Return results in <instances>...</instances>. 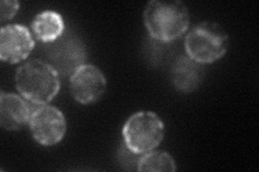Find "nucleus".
<instances>
[{
	"label": "nucleus",
	"mask_w": 259,
	"mask_h": 172,
	"mask_svg": "<svg viewBox=\"0 0 259 172\" xmlns=\"http://www.w3.org/2000/svg\"><path fill=\"white\" fill-rule=\"evenodd\" d=\"M143 20L153 39L169 42L188 30L190 14L187 6L180 0H151L145 7Z\"/></svg>",
	"instance_id": "nucleus-1"
},
{
	"label": "nucleus",
	"mask_w": 259,
	"mask_h": 172,
	"mask_svg": "<svg viewBox=\"0 0 259 172\" xmlns=\"http://www.w3.org/2000/svg\"><path fill=\"white\" fill-rule=\"evenodd\" d=\"M15 86L31 104H48L60 91L59 71L41 60L29 61L16 70Z\"/></svg>",
	"instance_id": "nucleus-2"
},
{
	"label": "nucleus",
	"mask_w": 259,
	"mask_h": 172,
	"mask_svg": "<svg viewBox=\"0 0 259 172\" xmlns=\"http://www.w3.org/2000/svg\"><path fill=\"white\" fill-rule=\"evenodd\" d=\"M229 48V35L221 24L201 22L193 26L185 38V50L188 57L206 65L220 61Z\"/></svg>",
	"instance_id": "nucleus-3"
},
{
	"label": "nucleus",
	"mask_w": 259,
	"mask_h": 172,
	"mask_svg": "<svg viewBox=\"0 0 259 172\" xmlns=\"http://www.w3.org/2000/svg\"><path fill=\"white\" fill-rule=\"evenodd\" d=\"M126 149L143 155L155 150L164 138V123L157 113L139 111L130 117L122 128Z\"/></svg>",
	"instance_id": "nucleus-4"
},
{
	"label": "nucleus",
	"mask_w": 259,
	"mask_h": 172,
	"mask_svg": "<svg viewBox=\"0 0 259 172\" xmlns=\"http://www.w3.org/2000/svg\"><path fill=\"white\" fill-rule=\"evenodd\" d=\"M32 110L28 127L34 140L44 146H52L63 140L67 123L63 112L53 105H36Z\"/></svg>",
	"instance_id": "nucleus-5"
},
{
	"label": "nucleus",
	"mask_w": 259,
	"mask_h": 172,
	"mask_svg": "<svg viewBox=\"0 0 259 172\" xmlns=\"http://www.w3.org/2000/svg\"><path fill=\"white\" fill-rule=\"evenodd\" d=\"M69 88L77 102L91 104L106 93L107 80L100 68L92 64H83L71 73Z\"/></svg>",
	"instance_id": "nucleus-6"
},
{
	"label": "nucleus",
	"mask_w": 259,
	"mask_h": 172,
	"mask_svg": "<svg viewBox=\"0 0 259 172\" xmlns=\"http://www.w3.org/2000/svg\"><path fill=\"white\" fill-rule=\"evenodd\" d=\"M35 47V40L27 27L9 24L0 30V59L9 64L26 60Z\"/></svg>",
	"instance_id": "nucleus-7"
},
{
	"label": "nucleus",
	"mask_w": 259,
	"mask_h": 172,
	"mask_svg": "<svg viewBox=\"0 0 259 172\" xmlns=\"http://www.w3.org/2000/svg\"><path fill=\"white\" fill-rule=\"evenodd\" d=\"M32 109L20 95L2 92L0 94V126L15 132L28 125Z\"/></svg>",
	"instance_id": "nucleus-8"
},
{
	"label": "nucleus",
	"mask_w": 259,
	"mask_h": 172,
	"mask_svg": "<svg viewBox=\"0 0 259 172\" xmlns=\"http://www.w3.org/2000/svg\"><path fill=\"white\" fill-rule=\"evenodd\" d=\"M51 43H53V47L49 53L51 60H53L56 70L69 73L71 76L72 72L83 65V50L78 41L70 38L64 39L62 36Z\"/></svg>",
	"instance_id": "nucleus-9"
},
{
	"label": "nucleus",
	"mask_w": 259,
	"mask_h": 172,
	"mask_svg": "<svg viewBox=\"0 0 259 172\" xmlns=\"http://www.w3.org/2000/svg\"><path fill=\"white\" fill-rule=\"evenodd\" d=\"M203 65L193 61L187 55L181 56L172 67V82L178 91L191 93L200 86L203 80Z\"/></svg>",
	"instance_id": "nucleus-10"
},
{
	"label": "nucleus",
	"mask_w": 259,
	"mask_h": 172,
	"mask_svg": "<svg viewBox=\"0 0 259 172\" xmlns=\"http://www.w3.org/2000/svg\"><path fill=\"white\" fill-rule=\"evenodd\" d=\"M31 30L39 41L51 43L64 35L65 23L60 13L46 10L38 13L32 20Z\"/></svg>",
	"instance_id": "nucleus-11"
},
{
	"label": "nucleus",
	"mask_w": 259,
	"mask_h": 172,
	"mask_svg": "<svg viewBox=\"0 0 259 172\" xmlns=\"http://www.w3.org/2000/svg\"><path fill=\"white\" fill-rule=\"evenodd\" d=\"M176 169V161L172 155L156 149L143 154L137 163V170L142 172H174Z\"/></svg>",
	"instance_id": "nucleus-12"
},
{
	"label": "nucleus",
	"mask_w": 259,
	"mask_h": 172,
	"mask_svg": "<svg viewBox=\"0 0 259 172\" xmlns=\"http://www.w3.org/2000/svg\"><path fill=\"white\" fill-rule=\"evenodd\" d=\"M20 9V3L15 0H2L0 3V19L2 22L9 21Z\"/></svg>",
	"instance_id": "nucleus-13"
}]
</instances>
